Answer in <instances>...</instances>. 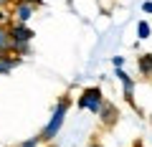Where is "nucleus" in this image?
Returning a JSON list of instances; mask_svg holds the SVG:
<instances>
[{
    "label": "nucleus",
    "mask_w": 152,
    "mask_h": 147,
    "mask_svg": "<svg viewBox=\"0 0 152 147\" xmlns=\"http://www.w3.org/2000/svg\"><path fill=\"white\" fill-rule=\"evenodd\" d=\"M71 104H74V99H71L69 94H64V97L56 102V107H53V112H51L48 122H46L43 129H41V140H43V145H46V142H53L56 137L61 135V129H64V122H66V117H69Z\"/></svg>",
    "instance_id": "nucleus-1"
},
{
    "label": "nucleus",
    "mask_w": 152,
    "mask_h": 147,
    "mask_svg": "<svg viewBox=\"0 0 152 147\" xmlns=\"http://www.w3.org/2000/svg\"><path fill=\"white\" fill-rule=\"evenodd\" d=\"M104 102H107V97H104L102 86H86V89H81L79 97H76V107L84 109V112H91V114H99V112H102Z\"/></svg>",
    "instance_id": "nucleus-2"
},
{
    "label": "nucleus",
    "mask_w": 152,
    "mask_h": 147,
    "mask_svg": "<svg viewBox=\"0 0 152 147\" xmlns=\"http://www.w3.org/2000/svg\"><path fill=\"white\" fill-rule=\"evenodd\" d=\"M33 28L28 23H18V20H10V38H13V48L18 46H31L33 41Z\"/></svg>",
    "instance_id": "nucleus-3"
},
{
    "label": "nucleus",
    "mask_w": 152,
    "mask_h": 147,
    "mask_svg": "<svg viewBox=\"0 0 152 147\" xmlns=\"http://www.w3.org/2000/svg\"><path fill=\"white\" fill-rule=\"evenodd\" d=\"M33 13H36V5L33 3H28V0H13L10 5V18L18 23H28L33 18Z\"/></svg>",
    "instance_id": "nucleus-4"
},
{
    "label": "nucleus",
    "mask_w": 152,
    "mask_h": 147,
    "mask_svg": "<svg viewBox=\"0 0 152 147\" xmlns=\"http://www.w3.org/2000/svg\"><path fill=\"white\" fill-rule=\"evenodd\" d=\"M114 76L122 81V89H124V99L132 104V107H134V79H132L124 69H114Z\"/></svg>",
    "instance_id": "nucleus-5"
},
{
    "label": "nucleus",
    "mask_w": 152,
    "mask_h": 147,
    "mask_svg": "<svg viewBox=\"0 0 152 147\" xmlns=\"http://www.w3.org/2000/svg\"><path fill=\"white\" fill-rule=\"evenodd\" d=\"M99 122H102V127H114L119 122V109L114 107L112 102H104L102 112H99Z\"/></svg>",
    "instance_id": "nucleus-6"
},
{
    "label": "nucleus",
    "mask_w": 152,
    "mask_h": 147,
    "mask_svg": "<svg viewBox=\"0 0 152 147\" xmlns=\"http://www.w3.org/2000/svg\"><path fill=\"white\" fill-rule=\"evenodd\" d=\"M23 64L20 56L15 53H0V76H8L13 69H18V66Z\"/></svg>",
    "instance_id": "nucleus-7"
},
{
    "label": "nucleus",
    "mask_w": 152,
    "mask_h": 147,
    "mask_svg": "<svg viewBox=\"0 0 152 147\" xmlns=\"http://www.w3.org/2000/svg\"><path fill=\"white\" fill-rule=\"evenodd\" d=\"M0 53H13L10 26H5V23H0Z\"/></svg>",
    "instance_id": "nucleus-8"
},
{
    "label": "nucleus",
    "mask_w": 152,
    "mask_h": 147,
    "mask_svg": "<svg viewBox=\"0 0 152 147\" xmlns=\"http://www.w3.org/2000/svg\"><path fill=\"white\" fill-rule=\"evenodd\" d=\"M137 69L145 79H152V53H140L137 56Z\"/></svg>",
    "instance_id": "nucleus-9"
},
{
    "label": "nucleus",
    "mask_w": 152,
    "mask_h": 147,
    "mask_svg": "<svg viewBox=\"0 0 152 147\" xmlns=\"http://www.w3.org/2000/svg\"><path fill=\"white\" fill-rule=\"evenodd\" d=\"M150 36H152L150 20H140V23H137V38H140V41H147Z\"/></svg>",
    "instance_id": "nucleus-10"
},
{
    "label": "nucleus",
    "mask_w": 152,
    "mask_h": 147,
    "mask_svg": "<svg viewBox=\"0 0 152 147\" xmlns=\"http://www.w3.org/2000/svg\"><path fill=\"white\" fill-rule=\"evenodd\" d=\"M15 147H43V140H41V135H36V137H28V140L18 142Z\"/></svg>",
    "instance_id": "nucleus-11"
},
{
    "label": "nucleus",
    "mask_w": 152,
    "mask_h": 147,
    "mask_svg": "<svg viewBox=\"0 0 152 147\" xmlns=\"http://www.w3.org/2000/svg\"><path fill=\"white\" fill-rule=\"evenodd\" d=\"M112 64H114V69H124L127 59H124V56H112Z\"/></svg>",
    "instance_id": "nucleus-12"
},
{
    "label": "nucleus",
    "mask_w": 152,
    "mask_h": 147,
    "mask_svg": "<svg viewBox=\"0 0 152 147\" xmlns=\"http://www.w3.org/2000/svg\"><path fill=\"white\" fill-rule=\"evenodd\" d=\"M142 13L152 15V0H145V3H142Z\"/></svg>",
    "instance_id": "nucleus-13"
},
{
    "label": "nucleus",
    "mask_w": 152,
    "mask_h": 147,
    "mask_svg": "<svg viewBox=\"0 0 152 147\" xmlns=\"http://www.w3.org/2000/svg\"><path fill=\"white\" fill-rule=\"evenodd\" d=\"M13 5V0H0V8H10Z\"/></svg>",
    "instance_id": "nucleus-14"
},
{
    "label": "nucleus",
    "mask_w": 152,
    "mask_h": 147,
    "mask_svg": "<svg viewBox=\"0 0 152 147\" xmlns=\"http://www.w3.org/2000/svg\"><path fill=\"white\" fill-rule=\"evenodd\" d=\"M28 3H33L36 8H41V5H43V0H28Z\"/></svg>",
    "instance_id": "nucleus-15"
},
{
    "label": "nucleus",
    "mask_w": 152,
    "mask_h": 147,
    "mask_svg": "<svg viewBox=\"0 0 152 147\" xmlns=\"http://www.w3.org/2000/svg\"><path fill=\"white\" fill-rule=\"evenodd\" d=\"M86 147H104V145H102V142H89Z\"/></svg>",
    "instance_id": "nucleus-16"
}]
</instances>
